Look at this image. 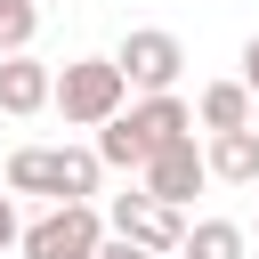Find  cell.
I'll return each instance as SVG.
<instances>
[{"label":"cell","mask_w":259,"mask_h":259,"mask_svg":"<svg viewBox=\"0 0 259 259\" xmlns=\"http://www.w3.org/2000/svg\"><path fill=\"white\" fill-rule=\"evenodd\" d=\"M49 97H57V73H49L32 49H8V57H0V113L32 121V113H49Z\"/></svg>","instance_id":"52a82bcc"},{"label":"cell","mask_w":259,"mask_h":259,"mask_svg":"<svg viewBox=\"0 0 259 259\" xmlns=\"http://www.w3.org/2000/svg\"><path fill=\"white\" fill-rule=\"evenodd\" d=\"M97 243H105V210H97V202H49V210L16 235L24 259H97Z\"/></svg>","instance_id":"3957f363"},{"label":"cell","mask_w":259,"mask_h":259,"mask_svg":"<svg viewBox=\"0 0 259 259\" xmlns=\"http://www.w3.org/2000/svg\"><path fill=\"white\" fill-rule=\"evenodd\" d=\"M202 162H210L219 186H259V130H251V121H243V130H210Z\"/></svg>","instance_id":"ba28073f"},{"label":"cell","mask_w":259,"mask_h":259,"mask_svg":"<svg viewBox=\"0 0 259 259\" xmlns=\"http://www.w3.org/2000/svg\"><path fill=\"white\" fill-rule=\"evenodd\" d=\"M251 113H259V105H251L243 81H210V89L194 97V121H202V130H243Z\"/></svg>","instance_id":"8fae6325"},{"label":"cell","mask_w":259,"mask_h":259,"mask_svg":"<svg viewBox=\"0 0 259 259\" xmlns=\"http://www.w3.org/2000/svg\"><path fill=\"white\" fill-rule=\"evenodd\" d=\"M105 227L113 235H130V243H146V251H162V259H178V243H186V219H178V202H162V194H113L105 202Z\"/></svg>","instance_id":"5b68a950"},{"label":"cell","mask_w":259,"mask_h":259,"mask_svg":"<svg viewBox=\"0 0 259 259\" xmlns=\"http://www.w3.org/2000/svg\"><path fill=\"white\" fill-rule=\"evenodd\" d=\"M16 235H24V219H16V194H0V251H16Z\"/></svg>","instance_id":"5bb4252c"},{"label":"cell","mask_w":259,"mask_h":259,"mask_svg":"<svg viewBox=\"0 0 259 259\" xmlns=\"http://www.w3.org/2000/svg\"><path fill=\"white\" fill-rule=\"evenodd\" d=\"M138 178H146V194H162V202H178V210H186V202L210 186V162H202V146H194V130H186V138L154 146V162H146Z\"/></svg>","instance_id":"8992f818"},{"label":"cell","mask_w":259,"mask_h":259,"mask_svg":"<svg viewBox=\"0 0 259 259\" xmlns=\"http://www.w3.org/2000/svg\"><path fill=\"white\" fill-rule=\"evenodd\" d=\"M251 235H259V227H251Z\"/></svg>","instance_id":"2e32d148"},{"label":"cell","mask_w":259,"mask_h":259,"mask_svg":"<svg viewBox=\"0 0 259 259\" xmlns=\"http://www.w3.org/2000/svg\"><path fill=\"white\" fill-rule=\"evenodd\" d=\"M97 259H162V251H146V243H130V235H113V227H105V243H97Z\"/></svg>","instance_id":"4fadbf2b"},{"label":"cell","mask_w":259,"mask_h":259,"mask_svg":"<svg viewBox=\"0 0 259 259\" xmlns=\"http://www.w3.org/2000/svg\"><path fill=\"white\" fill-rule=\"evenodd\" d=\"M0 186H8V194H49V202H57V146H16L8 170H0Z\"/></svg>","instance_id":"30bf717a"},{"label":"cell","mask_w":259,"mask_h":259,"mask_svg":"<svg viewBox=\"0 0 259 259\" xmlns=\"http://www.w3.org/2000/svg\"><path fill=\"white\" fill-rule=\"evenodd\" d=\"M113 65L130 73V89L146 97V89H178V73H186V40L178 32H162V24H130L121 32V49H113Z\"/></svg>","instance_id":"277c9868"},{"label":"cell","mask_w":259,"mask_h":259,"mask_svg":"<svg viewBox=\"0 0 259 259\" xmlns=\"http://www.w3.org/2000/svg\"><path fill=\"white\" fill-rule=\"evenodd\" d=\"M186 130H194V105H186L178 89H146V97H130L113 121H97V154H105V170H146L154 146H170V138H186Z\"/></svg>","instance_id":"6da1fadb"},{"label":"cell","mask_w":259,"mask_h":259,"mask_svg":"<svg viewBox=\"0 0 259 259\" xmlns=\"http://www.w3.org/2000/svg\"><path fill=\"white\" fill-rule=\"evenodd\" d=\"M73 130H97V121H113L121 105H130V73L113 65V57H73L65 73H57V97H49Z\"/></svg>","instance_id":"7a4b0ae2"},{"label":"cell","mask_w":259,"mask_h":259,"mask_svg":"<svg viewBox=\"0 0 259 259\" xmlns=\"http://www.w3.org/2000/svg\"><path fill=\"white\" fill-rule=\"evenodd\" d=\"M32 32H40V0H0V57L32 49Z\"/></svg>","instance_id":"7c38bea8"},{"label":"cell","mask_w":259,"mask_h":259,"mask_svg":"<svg viewBox=\"0 0 259 259\" xmlns=\"http://www.w3.org/2000/svg\"><path fill=\"white\" fill-rule=\"evenodd\" d=\"M178 259H251V227L243 219H194Z\"/></svg>","instance_id":"9c48e42d"},{"label":"cell","mask_w":259,"mask_h":259,"mask_svg":"<svg viewBox=\"0 0 259 259\" xmlns=\"http://www.w3.org/2000/svg\"><path fill=\"white\" fill-rule=\"evenodd\" d=\"M243 89H251V105H259V32L243 40Z\"/></svg>","instance_id":"9a60e30c"}]
</instances>
